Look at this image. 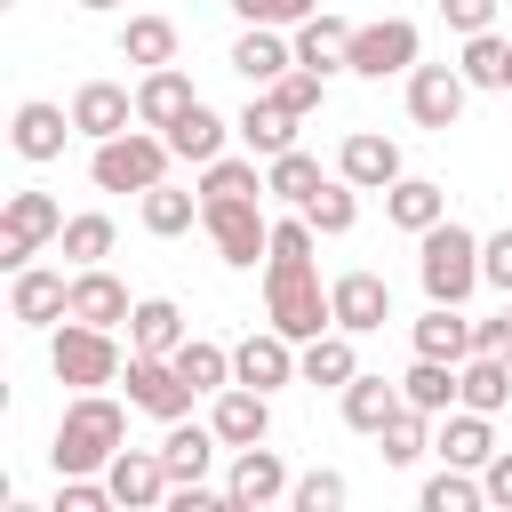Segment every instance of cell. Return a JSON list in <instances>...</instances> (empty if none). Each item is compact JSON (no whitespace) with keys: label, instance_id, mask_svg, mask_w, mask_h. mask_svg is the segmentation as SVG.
Segmentation results:
<instances>
[{"label":"cell","instance_id":"1","mask_svg":"<svg viewBox=\"0 0 512 512\" xmlns=\"http://www.w3.org/2000/svg\"><path fill=\"white\" fill-rule=\"evenodd\" d=\"M312 248H320V232H312L304 216L272 224V256H264V320H272L280 336H296V344H312L320 328H336V304H328V288H320Z\"/></svg>","mask_w":512,"mask_h":512},{"label":"cell","instance_id":"2","mask_svg":"<svg viewBox=\"0 0 512 512\" xmlns=\"http://www.w3.org/2000/svg\"><path fill=\"white\" fill-rule=\"evenodd\" d=\"M120 448H128V408H120L112 392H72L64 416H56L48 464H56V472H104Z\"/></svg>","mask_w":512,"mask_h":512},{"label":"cell","instance_id":"3","mask_svg":"<svg viewBox=\"0 0 512 512\" xmlns=\"http://www.w3.org/2000/svg\"><path fill=\"white\" fill-rule=\"evenodd\" d=\"M416 280L432 304H464L480 288V232H464L456 216H440L432 232H416Z\"/></svg>","mask_w":512,"mask_h":512},{"label":"cell","instance_id":"4","mask_svg":"<svg viewBox=\"0 0 512 512\" xmlns=\"http://www.w3.org/2000/svg\"><path fill=\"white\" fill-rule=\"evenodd\" d=\"M168 136L160 128H120V136H104L96 152H88V176H96V192H152V184H168Z\"/></svg>","mask_w":512,"mask_h":512},{"label":"cell","instance_id":"5","mask_svg":"<svg viewBox=\"0 0 512 512\" xmlns=\"http://www.w3.org/2000/svg\"><path fill=\"white\" fill-rule=\"evenodd\" d=\"M48 368H56V384H72V392H104V384H120V344H112V328H96V320H64L56 328V344H48Z\"/></svg>","mask_w":512,"mask_h":512},{"label":"cell","instance_id":"6","mask_svg":"<svg viewBox=\"0 0 512 512\" xmlns=\"http://www.w3.org/2000/svg\"><path fill=\"white\" fill-rule=\"evenodd\" d=\"M200 224L216 240V256L232 272H256L272 256V224H264V200H200Z\"/></svg>","mask_w":512,"mask_h":512},{"label":"cell","instance_id":"7","mask_svg":"<svg viewBox=\"0 0 512 512\" xmlns=\"http://www.w3.org/2000/svg\"><path fill=\"white\" fill-rule=\"evenodd\" d=\"M56 232H64L56 192H32V184H24V192H8V208H0V264H8V272H24Z\"/></svg>","mask_w":512,"mask_h":512},{"label":"cell","instance_id":"8","mask_svg":"<svg viewBox=\"0 0 512 512\" xmlns=\"http://www.w3.org/2000/svg\"><path fill=\"white\" fill-rule=\"evenodd\" d=\"M416 24L408 16H376V24H352V48H344V72L360 80H392V72H416Z\"/></svg>","mask_w":512,"mask_h":512},{"label":"cell","instance_id":"9","mask_svg":"<svg viewBox=\"0 0 512 512\" xmlns=\"http://www.w3.org/2000/svg\"><path fill=\"white\" fill-rule=\"evenodd\" d=\"M120 384H128V408H144V416H160V424L192 416V400H200V392L184 384V368H176L168 352H128Z\"/></svg>","mask_w":512,"mask_h":512},{"label":"cell","instance_id":"10","mask_svg":"<svg viewBox=\"0 0 512 512\" xmlns=\"http://www.w3.org/2000/svg\"><path fill=\"white\" fill-rule=\"evenodd\" d=\"M296 480H288V456L280 448H232V472H224V496H232V512H264V504H280Z\"/></svg>","mask_w":512,"mask_h":512},{"label":"cell","instance_id":"11","mask_svg":"<svg viewBox=\"0 0 512 512\" xmlns=\"http://www.w3.org/2000/svg\"><path fill=\"white\" fill-rule=\"evenodd\" d=\"M328 304H336V328L376 336V328L392 320V280H384V272H368V264H352V272H336V280H328Z\"/></svg>","mask_w":512,"mask_h":512},{"label":"cell","instance_id":"12","mask_svg":"<svg viewBox=\"0 0 512 512\" xmlns=\"http://www.w3.org/2000/svg\"><path fill=\"white\" fill-rule=\"evenodd\" d=\"M464 96H472V80L456 64H416L408 72V120L416 128H456L464 120Z\"/></svg>","mask_w":512,"mask_h":512},{"label":"cell","instance_id":"13","mask_svg":"<svg viewBox=\"0 0 512 512\" xmlns=\"http://www.w3.org/2000/svg\"><path fill=\"white\" fill-rule=\"evenodd\" d=\"M232 384H256V392L296 384V336H280L272 320H264L256 336H240V344H232Z\"/></svg>","mask_w":512,"mask_h":512},{"label":"cell","instance_id":"14","mask_svg":"<svg viewBox=\"0 0 512 512\" xmlns=\"http://www.w3.org/2000/svg\"><path fill=\"white\" fill-rule=\"evenodd\" d=\"M336 176H344V184H360V192H392L408 168H400V144H392V136L352 128V136L336 144Z\"/></svg>","mask_w":512,"mask_h":512},{"label":"cell","instance_id":"15","mask_svg":"<svg viewBox=\"0 0 512 512\" xmlns=\"http://www.w3.org/2000/svg\"><path fill=\"white\" fill-rule=\"evenodd\" d=\"M64 312H72V280H64V272L24 264V272L8 280V320H16V328H56Z\"/></svg>","mask_w":512,"mask_h":512},{"label":"cell","instance_id":"16","mask_svg":"<svg viewBox=\"0 0 512 512\" xmlns=\"http://www.w3.org/2000/svg\"><path fill=\"white\" fill-rule=\"evenodd\" d=\"M432 456L440 464H464V472H480L488 456H496V416H480V408H448V416H432Z\"/></svg>","mask_w":512,"mask_h":512},{"label":"cell","instance_id":"17","mask_svg":"<svg viewBox=\"0 0 512 512\" xmlns=\"http://www.w3.org/2000/svg\"><path fill=\"white\" fill-rule=\"evenodd\" d=\"M104 480H112V504L120 512H152V504H168V464H160V448H120L112 464H104Z\"/></svg>","mask_w":512,"mask_h":512},{"label":"cell","instance_id":"18","mask_svg":"<svg viewBox=\"0 0 512 512\" xmlns=\"http://www.w3.org/2000/svg\"><path fill=\"white\" fill-rule=\"evenodd\" d=\"M72 128H80L88 144L136 128V88H120V80H80V88H72Z\"/></svg>","mask_w":512,"mask_h":512},{"label":"cell","instance_id":"19","mask_svg":"<svg viewBox=\"0 0 512 512\" xmlns=\"http://www.w3.org/2000/svg\"><path fill=\"white\" fill-rule=\"evenodd\" d=\"M64 136H80L72 128V112L64 104H48V96H32V104H16V120H8V144H16V160H64Z\"/></svg>","mask_w":512,"mask_h":512},{"label":"cell","instance_id":"20","mask_svg":"<svg viewBox=\"0 0 512 512\" xmlns=\"http://www.w3.org/2000/svg\"><path fill=\"white\" fill-rule=\"evenodd\" d=\"M208 424H216L224 448H256V440H272V392H256V384H224L216 408H208Z\"/></svg>","mask_w":512,"mask_h":512},{"label":"cell","instance_id":"21","mask_svg":"<svg viewBox=\"0 0 512 512\" xmlns=\"http://www.w3.org/2000/svg\"><path fill=\"white\" fill-rule=\"evenodd\" d=\"M296 128H304V112H288V104H280L272 88H256V96H248V112L232 120V136H240V144H248L256 160H280V152L296 144Z\"/></svg>","mask_w":512,"mask_h":512},{"label":"cell","instance_id":"22","mask_svg":"<svg viewBox=\"0 0 512 512\" xmlns=\"http://www.w3.org/2000/svg\"><path fill=\"white\" fill-rule=\"evenodd\" d=\"M192 104H200V88L184 80V64H152V72L136 80V120H144V128H160V136H168Z\"/></svg>","mask_w":512,"mask_h":512},{"label":"cell","instance_id":"23","mask_svg":"<svg viewBox=\"0 0 512 512\" xmlns=\"http://www.w3.org/2000/svg\"><path fill=\"white\" fill-rule=\"evenodd\" d=\"M296 376L312 392H344L360 376V352H352V328H320L312 344H296Z\"/></svg>","mask_w":512,"mask_h":512},{"label":"cell","instance_id":"24","mask_svg":"<svg viewBox=\"0 0 512 512\" xmlns=\"http://www.w3.org/2000/svg\"><path fill=\"white\" fill-rule=\"evenodd\" d=\"M288 64H296V40H288L280 24H248V32L232 40V72H240L248 88H272Z\"/></svg>","mask_w":512,"mask_h":512},{"label":"cell","instance_id":"25","mask_svg":"<svg viewBox=\"0 0 512 512\" xmlns=\"http://www.w3.org/2000/svg\"><path fill=\"white\" fill-rule=\"evenodd\" d=\"M128 312H136V296L104 272V264H80L72 272V312L64 320H96V328H128Z\"/></svg>","mask_w":512,"mask_h":512},{"label":"cell","instance_id":"26","mask_svg":"<svg viewBox=\"0 0 512 512\" xmlns=\"http://www.w3.org/2000/svg\"><path fill=\"white\" fill-rule=\"evenodd\" d=\"M400 408H408L400 376H368V368H360V376L344 384V424H352V432H368V440H376V432H384Z\"/></svg>","mask_w":512,"mask_h":512},{"label":"cell","instance_id":"27","mask_svg":"<svg viewBox=\"0 0 512 512\" xmlns=\"http://www.w3.org/2000/svg\"><path fill=\"white\" fill-rule=\"evenodd\" d=\"M456 400L480 408V416H504L512 408V352H472L456 368Z\"/></svg>","mask_w":512,"mask_h":512},{"label":"cell","instance_id":"28","mask_svg":"<svg viewBox=\"0 0 512 512\" xmlns=\"http://www.w3.org/2000/svg\"><path fill=\"white\" fill-rule=\"evenodd\" d=\"M224 144H232V120H224L216 104H192V112L168 128V152H176V160H192V168L224 160Z\"/></svg>","mask_w":512,"mask_h":512},{"label":"cell","instance_id":"29","mask_svg":"<svg viewBox=\"0 0 512 512\" xmlns=\"http://www.w3.org/2000/svg\"><path fill=\"white\" fill-rule=\"evenodd\" d=\"M416 352H432V360H472V352H480V320H464V304H432V312L416 320Z\"/></svg>","mask_w":512,"mask_h":512},{"label":"cell","instance_id":"30","mask_svg":"<svg viewBox=\"0 0 512 512\" xmlns=\"http://www.w3.org/2000/svg\"><path fill=\"white\" fill-rule=\"evenodd\" d=\"M216 424H192V416H176L168 424V440H160V464H168V480H208V464H216Z\"/></svg>","mask_w":512,"mask_h":512},{"label":"cell","instance_id":"31","mask_svg":"<svg viewBox=\"0 0 512 512\" xmlns=\"http://www.w3.org/2000/svg\"><path fill=\"white\" fill-rule=\"evenodd\" d=\"M296 64H312V72H344V48H352V24L344 16H328V8H312L296 32Z\"/></svg>","mask_w":512,"mask_h":512},{"label":"cell","instance_id":"32","mask_svg":"<svg viewBox=\"0 0 512 512\" xmlns=\"http://www.w3.org/2000/svg\"><path fill=\"white\" fill-rule=\"evenodd\" d=\"M384 216H392L400 232H432V224L448 216V192H440L432 176H400V184L384 192Z\"/></svg>","mask_w":512,"mask_h":512},{"label":"cell","instance_id":"33","mask_svg":"<svg viewBox=\"0 0 512 512\" xmlns=\"http://www.w3.org/2000/svg\"><path fill=\"white\" fill-rule=\"evenodd\" d=\"M192 328H184V312L168 304V296H136V312H128V352H176Z\"/></svg>","mask_w":512,"mask_h":512},{"label":"cell","instance_id":"34","mask_svg":"<svg viewBox=\"0 0 512 512\" xmlns=\"http://www.w3.org/2000/svg\"><path fill=\"white\" fill-rule=\"evenodd\" d=\"M456 368H464V360H432V352H416V360H408V376H400L408 408H424V416H448V408H456Z\"/></svg>","mask_w":512,"mask_h":512},{"label":"cell","instance_id":"35","mask_svg":"<svg viewBox=\"0 0 512 512\" xmlns=\"http://www.w3.org/2000/svg\"><path fill=\"white\" fill-rule=\"evenodd\" d=\"M264 192H272V184H264L256 152H224V160L200 168V200H264Z\"/></svg>","mask_w":512,"mask_h":512},{"label":"cell","instance_id":"36","mask_svg":"<svg viewBox=\"0 0 512 512\" xmlns=\"http://www.w3.org/2000/svg\"><path fill=\"white\" fill-rule=\"evenodd\" d=\"M296 216H304V224H312L320 240H344V232L360 224V184H344V176H328V184H320V192H312V200H304Z\"/></svg>","mask_w":512,"mask_h":512},{"label":"cell","instance_id":"37","mask_svg":"<svg viewBox=\"0 0 512 512\" xmlns=\"http://www.w3.org/2000/svg\"><path fill=\"white\" fill-rule=\"evenodd\" d=\"M136 216H144V232H152V240H176V232H192V216H200V192L152 184V192H136Z\"/></svg>","mask_w":512,"mask_h":512},{"label":"cell","instance_id":"38","mask_svg":"<svg viewBox=\"0 0 512 512\" xmlns=\"http://www.w3.org/2000/svg\"><path fill=\"white\" fill-rule=\"evenodd\" d=\"M456 72H464L472 88H504V96H512V40H504L496 24H488V32H472V40H464V64H456Z\"/></svg>","mask_w":512,"mask_h":512},{"label":"cell","instance_id":"39","mask_svg":"<svg viewBox=\"0 0 512 512\" xmlns=\"http://www.w3.org/2000/svg\"><path fill=\"white\" fill-rule=\"evenodd\" d=\"M120 56H128L136 72L176 64V24H168V16H128V24H120Z\"/></svg>","mask_w":512,"mask_h":512},{"label":"cell","instance_id":"40","mask_svg":"<svg viewBox=\"0 0 512 512\" xmlns=\"http://www.w3.org/2000/svg\"><path fill=\"white\" fill-rule=\"evenodd\" d=\"M264 184H272V200H288V208H304V200H312V192H320L328 176H320V160H312L304 144H288L280 160H264Z\"/></svg>","mask_w":512,"mask_h":512},{"label":"cell","instance_id":"41","mask_svg":"<svg viewBox=\"0 0 512 512\" xmlns=\"http://www.w3.org/2000/svg\"><path fill=\"white\" fill-rule=\"evenodd\" d=\"M112 240H120V224H112L104 208H88V216H64V232H56V248L72 256V272H80V264H104V256H112Z\"/></svg>","mask_w":512,"mask_h":512},{"label":"cell","instance_id":"42","mask_svg":"<svg viewBox=\"0 0 512 512\" xmlns=\"http://www.w3.org/2000/svg\"><path fill=\"white\" fill-rule=\"evenodd\" d=\"M168 360H176V368H184V384H192V392H208V400L232 384V352H224V344H208V336H184Z\"/></svg>","mask_w":512,"mask_h":512},{"label":"cell","instance_id":"43","mask_svg":"<svg viewBox=\"0 0 512 512\" xmlns=\"http://www.w3.org/2000/svg\"><path fill=\"white\" fill-rule=\"evenodd\" d=\"M416 504H424V512H480V504H488V488H480L464 464H440V472L416 488Z\"/></svg>","mask_w":512,"mask_h":512},{"label":"cell","instance_id":"44","mask_svg":"<svg viewBox=\"0 0 512 512\" xmlns=\"http://www.w3.org/2000/svg\"><path fill=\"white\" fill-rule=\"evenodd\" d=\"M376 440H384V464H416V456L432 448V416H424V408H400Z\"/></svg>","mask_w":512,"mask_h":512},{"label":"cell","instance_id":"45","mask_svg":"<svg viewBox=\"0 0 512 512\" xmlns=\"http://www.w3.org/2000/svg\"><path fill=\"white\" fill-rule=\"evenodd\" d=\"M272 96H280L288 112H304V120H312V112L328 104V72H312V64H288V72L272 80Z\"/></svg>","mask_w":512,"mask_h":512},{"label":"cell","instance_id":"46","mask_svg":"<svg viewBox=\"0 0 512 512\" xmlns=\"http://www.w3.org/2000/svg\"><path fill=\"white\" fill-rule=\"evenodd\" d=\"M344 496H352V488H344V472H304V480L288 488V504H296V512H344Z\"/></svg>","mask_w":512,"mask_h":512},{"label":"cell","instance_id":"47","mask_svg":"<svg viewBox=\"0 0 512 512\" xmlns=\"http://www.w3.org/2000/svg\"><path fill=\"white\" fill-rule=\"evenodd\" d=\"M312 8H320V0H232V16H240V24H280V32H296Z\"/></svg>","mask_w":512,"mask_h":512},{"label":"cell","instance_id":"48","mask_svg":"<svg viewBox=\"0 0 512 512\" xmlns=\"http://www.w3.org/2000/svg\"><path fill=\"white\" fill-rule=\"evenodd\" d=\"M480 280H488V288H504V296H512V224H504V232H488V240H480Z\"/></svg>","mask_w":512,"mask_h":512},{"label":"cell","instance_id":"49","mask_svg":"<svg viewBox=\"0 0 512 512\" xmlns=\"http://www.w3.org/2000/svg\"><path fill=\"white\" fill-rule=\"evenodd\" d=\"M440 24L472 40V32H488V24H496V0H440Z\"/></svg>","mask_w":512,"mask_h":512},{"label":"cell","instance_id":"50","mask_svg":"<svg viewBox=\"0 0 512 512\" xmlns=\"http://www.w3.org/2000/svg\"><path fill=\"white\" fill-rule=\"evenodd\" d=\"M480 488H488V504H496V512H512V448H496V456L480 464Z\"/></svg>","mask_w":512,"mask_h":512},{"label":"cell","instance_id":"51","mask_svg":"<svg viewBox=\"0 0 512 512\" xmlns=\"http://www.w3.org/2000/svg\"><path fill=\"white\" fill-rule=\"evenodd\" d=\"M80 8H96V16H104V8H120V0H80Z\"/></svg>","mask_w":512,"mask_h":512}]
</instances>
